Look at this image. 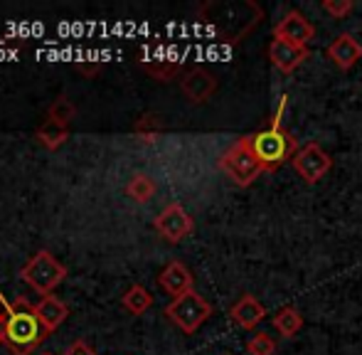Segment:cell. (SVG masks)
Instances as JSON below:
<instances>
[{"instance_id":"obj_1","label":"cell","mask_w":362,"mask_h":355,"mask_svg":"<svg viewBox=\"0 0 362 355\" xmlns=\"http://www.w3.org/2000/svg\"><path fill=\"white\" fill-rule=\"evenodd\" d=\"M47 331L35 316V306L18 298L15 306L5 303V313L0 311V343L15 355H30L45 341Z\"/></svg>"},{"instance_id":"obj_2","label":"cell","mask_w":362,"mask_h":355,"mask_svg":"<svg viewBox=\"0 0 362 355\" xmlns=\"http://www.w3.org/2000/svg\"><path fill=\"white\" fill-rule=\"evenodd\" d=\"M286 101H288V96H281V104H279L276 116H274V121H272L269 129L249 136V139H252L254 153H257V158L262 161V165H264L267 173L279 170L286 161L293 158L296 151H298L296 139L281 126V116H284V109H286Z\"/></svg>"},{"instance_id":"obj_3","label":"cell","mask_w":362,"mask_h":355,"mask_svg":"<svg viewBox=\"0 0 362 355\" xmlns=\"http://www.w3.org/2000/svg\"><path fill=\"white\" fill-rule=\"evenodd\" d=\"M219 168H222L229 180L239 187H249L252 182H257V178H262V173H267L262 161L254 153L252 139H249V136L237 139L224 151L222 158H219Z\"/></svg>"},{"instance_id":"obj_4","label":"cell","mask_w":362,"mask_h":355,"mask_svg":"<svg viewBox=\"0 0 362 355\" xmlns=\"http://www.w3.org/2000/svg\"><path fill=\"white\" fill-rule=\"evenodd\" d=\"M20 277L28 286H33L37 293L42 296H49L59 284L67 277V269H64L62 262L54 260V255H49L47 250L35 252V257L28 262L23 269H20Z\"/></svg>"},{"instance_id":"obj_5","label":"cell","mask_w":362,"mask_h":355,"mask_svg":"<svg viewBox=\"0 0 362 355\" xmlns=\"http://www.w3.org/2000/svg\"><path fill=\"white\" fill-rule=\"evenodd\" d=\"M165 316L170 318L182 333L192 336V333L212 316V306H210V301H205L197 291H187L168 303Z\"/></svg>"},{"instance_id":"obj_6","label":"cell","mask_w":362,"mask_h":355,"mask_svg":"<svg viewBox=\"0 0 362 355\" xmlns=\"http://www.w3.org/2000/svg\"><path fill=\"white\" fill-rule=\"evenodd\" d=\"M291 165H293V170L300 175V180L305 185H315V182H320V178H325V173L333 168V158H330V153H325L320 149V144L310 141L303 149L296 151V156L291 158Z\"/></svg>"},{"instance_id":"obj_7","label":"cell","mask_w":362,"mask_h":355,"mask_svg":"<svg viewBox=\"0 0 362 355\" xmlns=\"http://www.w3.org/2000/svg\"><path fill=\"white\" fill-rule=\"evenodd\" d=\"M153 227H156V232L165 242L177 245V242H182L187 235H192V230H195V220L187 215V210L180 205V202H170V205H168L165 210L156 217Z\"/></svg>"},{"instance_id":"obj_8","label":"cell","mask_w":362,"mask_h":355,"mask_svg":"<svg viewBox=\"0 0 362 355\" xmlns=\"http://www.w3.org/2000/svg\"><path fill=\"white\" fill-rule=\"evenodd\" d=\"M315 28L300 10H288L274 28V40H284V42L298 45V47H308V42L313 40Z\"/></svg>"},{"instance_id":"obj_9","label":"cell","mask_w":362,"mask_h":355,"mask_svg":"<svg viewBox=\"0 0 362 355\" xmlns=\"http://www.w3.org/2000/svg\"><path fill=\"white\" fill-rule=\"evenodd\" d=\"M325 54H328V59L340 72H348V69H353L362 59V45L350 33H340L338 37L328 45Z\"/></svg>"},{"instance_id":"obj_10","label":"cell","mask_w":362,"mask_h":355,"mask_svg":"<svg viewBox=\"0 0 362 355\" xmlns=\"http://www.w3.org/2000/svg\"><path fill=\"white\" fill-rule=\"evenodd\" d=\"M308 57H310L308 47H298V45L284 42V40H272V45H269V59H272V64L281 74H291Z\"/></svg>"},{"instance_id":"obj_11","label":"cell","mask_w":362,"mask_h":355,"mask_svg":"<svg viewBox=\"0 0 362 355\" xmlns=\"http://www.w3.org/2000/svg\"><path fill=\"white\" fill-rule=\"evenodd\" d=\"M180 89L192 104H205L217 91V79H215V74H210L207 69L197 67V69H190V72L180 79Z\"/></svg>"},{"instance_id":"obj_12","label":"cell","mask_w":362,"mask_h":355,"mask_svg":"<svg viewBox=\"0 0 362 355\" xmlns=\"http://www.w3.org/2000/svg\"><path fill=\"white\" fill-rule=\"evenodd\" d=\"M158 284L163 286V291L170 293L173 298L182 296V293L187 291H195V277L190 274V269H187L182 262H170L165 269L160 272V277H158Z\"/></svg>"},{"instance_id":"obj_13","label":"cell","mask_w":362,"mask_h":355,"mask_svg":"<svg viewBox=\"0 0 362 355\" xmlns=\"http://www.w3.org/2000/svg\"><path fill=\"white\" fill-rule=\"evenodd\" d=\"M264 316H267V308L257 301L254 293H244V296L229 308V318H232L239 328H244V331L257 328L259 323L264 321Z\"/></svg>"},{"instance_id":"obj_14","label":"cell","mask_w":362,"mask_h":355,"mask_svg":"<svg viewBox=\"0 0 362 355\" xmlns=\"http://www.w3.org/2000/svg\"><path fill=\"white\" fill-rule=\"evenodd\" d=\"M35 316L40 318L45 331L54 333L64 323V318L69 316V308L57 296H42V301L35 306Z\"/></svg>"},{"instance_id":"obj_15","label":"cell","mask_w":362,"mask_h":355,"mask_svg":"<svg viewBox=\"0 0 362 355\" xmlns=\"http://www.w3.org/2000/svg\"><path fill=\"white\" fill-rule=\"evenodd\" d=\"M272 326L279 336L293 338L303 328V316H300V311L296 306H284L272 316Z\"/></svg>"},{"instance_id":"obj_16","label":"cell","mask_w":362,"mask_h":355,"mask_svg":"<svg viewBox=\"0 0 362 355\" xmlns=\"http://www.w3.org/2000/svg\"><path fill=\"white\" fill-rule=\"evenodd\" d=\"M67 136H69L67 126H64V124H57L54 119H47V121H45V124L37 129L40 144H42L45 149H49V151L59 149V146H62L64 141H67Z\"/></svg>"},{"instance_id":"obj_17","label":"cell","mask_w":362,"mask_h":355,"mask_svg":"<svg viewBox=\"0 0 362 355\" xmlns=\"http://www.w3.org/2000/svg\"><path fill=\"white\" fill-rule=\"evenodd\" d=\"M151 306H153V296L148 293V289L141 286V284H134V286L126 291L124 308L134 313V316H141V313H146Z\"/></svg>"},{"instance_id":"obj_18","label":"cell","mask_w":362,"mask_h":355,"mask_svg":"<svg viewBox=\"0 0 362 355\" xmlns=\"http://www.w3.org/2000/svg\"><path fill=\"white\" fill-rule=\"evenodd\" d=\"M126 192H129V197H134L136 202H148L156 195V182L146 173H134L129 185H126Z\"/></svg>"},{"instance_id":"obj_19","label":"cell","mask_w":362,"mask_h":355,"mask_svg":"<svg viewBox=\"0 0 362 355\" xmlns=\"http://www.w3.org/2000/svg\"><path fill=\"white\" fill-rule=\"evenodd\" d=\"M160 131H163V119L158 114H144L134 126V134L139 136L141 141H148V144L156 141L158 136H160Z\"/></svg>"},{"instance_id":"obj_20","label":"cell","mask_w":362,"mask_h":355,"mask_svg":"<svg viewBox=\"0 0 362 355\" xmlns=\"http://www.w3.org/2000/svg\"><path fill=\"white\" fill-rule=\"evenodd\" d=\"M247 353L249 355H274L276 353V343H274V338L269 336V333L259 331L247 341Z\"/></svg>"},{"instance_id":"obj_21","label":"cell","mask_w":362,"mask_h":355,"mask_svg":"<svg viewBox=\"0 0 362 355\" xmlns=\"http://www.w3.org/2000/svg\"><path fill=\"white\" fill-rule=\"evenodd\" d=\"M74 114H76L74 104H72L69 99H64V96L54 99V101H52V106H49V119H54L57 124H64V126H67L69 121L74 119Z\"/></svg>"},{"instance_id":"obj_22","label":"cell","mask_w":362,"mask_h":355,"mask_svg":"<svg viewBox=\"0 0 362 355\" xmlns=\"http://www.w3.org/2000/svg\"><path fill=\"white\" fill-rule=\"evenodd\" d=\"M320 8H323L333 20H343V18H348V15L353 13L355 3H353V0H323V3H320Z\"/></svg>"},{"instance_id":"obj_23","label":"cell","mask_w":362,"mask_h":355,"mask_svg":"<svg viewBox=\"0 0 362 355\" xmlns=\"http://www.w3.org/2000/svg\"><path fill=\"white\" fill-rule=\"evenodd\" d=\"M64 355H94V351H91L89 346H86V343H72V346L67 348V351H64Z\"/></svg>"},{"instance_id":"obj_24","label":"cell","mask_w":362,"mask_h":355,"mask_svg":"<svg viewBox=\"0 0 362 355\" xmlns=\"http://www.w3.org/2000/svg\"><path fill=\"white\" fill-rule=\"evenodd\" d=\"M47 355H49V353H47Z\"/></svg>"}]
</instances>
